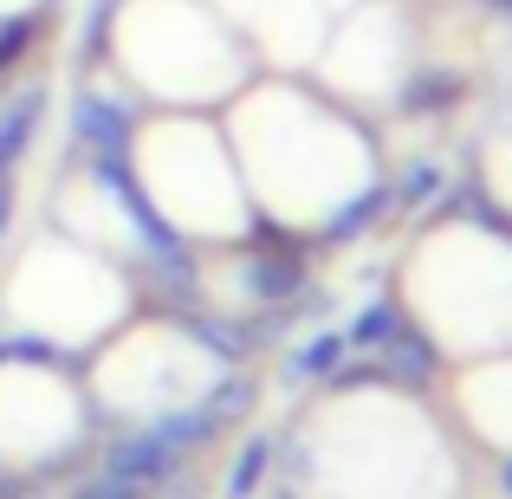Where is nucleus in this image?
<instances>
[{"label": "nucleus", "mask_w": 512, "mask_h": 499, "mask_svg": "<svg viewBox=\"0 0 512 499\" xmlns=\"http://www.w3.org/2000/svg\"><path fill=\"white\" fill-rule=\"evenodd\" d=\"M234 299L247 312H292L312 292V247H273V240H234Z\"/></svg>", "instance_id": "f257e3e1"}, {"label": "nucleus", "mask_w": 512, "mask_h": 499, "mask_svg": "<svg viewBox=\"0 0 512 499\" xmlns=\"http://www.w3.org/2000/svg\"><path fill=\"white\" fill-rule=\"evenodd\" d=\"M143 137V104L124 91L104 85H78L72 91V117H65V163H85V156H124Z\"/></svg>", "instance_id": "f03ea898"}, {"label": "nucleus", "mask_w": 512, "mask_h": 499, "mask_svg": "<svg viewBox=\"0 0 512 499\" xmlns=\"http://www.w3.org/2000/svg\"><path fill=\"white\" fill-rule=\"evenodd\" d=\"M376 363H383L389 389H402V396H428V389L441 383V370H448V344H441V337L415 318V305H409V318H402L396 337L376 350Z\"/></svg>", "instance_id": "7ed1b4c3"}, {"label": "nucleus", "mask_w": 512, "mask_h": 499, "mask_svg": "<svg viewBox=\"0 0 512 499\" xmlns=\"http://www.w3.org/2000/svg\"><path fill=\"white\" fill-rule=\"evenodd\" d=\"M188 467V454H175L163 435H156L150 422H137V428H117V435H104V474H117V480H130V487H143V493H156L163 480H175Z\"/></svg>", "instance_id": "20e7f679"}, {"label": "nucleus", "mask_w": 512, "mask_h": 499, "mask_svg": "<svg viewBox=\"0 0 512 499\" xmlns=\"http://www.w3.org/2000/svg\"><path fill=\"white\" fill-rule=\"evenodd\" d=\"M396 214V195H389V182L383 175H370V182H357L350 195H338L325 214H318V227H312V240L325 253H344V247H357V240H370L376 227Z\"/></svg>", "instance_id": "39448f33"}, {"label": "nucleus", "mask_w": 512, "mask_h": 499, "mask_svg": "<svg viewBox=\"0 0 512 499\" xmlns=\"http://www.w3.org/2000/svg\"><path fill=\"white\" fill-rule=\"evenodd\" d=\"M467 98H474V78H467L461 65H441V59H415L409 72L396 78V117H415V124L454 117Z\"/></svg>", "instance_id": "423d86ee"}, {"label": "nucleus", "mask_w": 512, "mask_h": 499, "mask_svg": "<svg viewBox=\"0 0 512 499\" xmlns=\"http://www.w3.org/2000/svg\"><path fill=\"white\" fill-rule=\"evenodd\" d=\"M46 111H52L46 78H20V85L0 98V188H13V175H20L26 150H33L39 124H46Z\"/></svg>", "instance_id": "0eeeda50"}, {"label": "nucleus", "mask_w": 512, "mask_h": 499, "mask_svg": "<svg viewBox=\"0 0 512 499\" xmlns=\"http://www.w3.org/2000/svg\"><path fill=\"white\" fill-rule=\"evenodd\" d=\"M52 13H59V0H33V7H7V13H0V85H13L20 65L46 52Z\"/></svg>", "instance_id": "6e6552de"}, {"label": "nucleus", "mask_w": 512, "mask_h": 499, "mask_svg": "<svg viewBox=\"0 0 512 499\" xmlns=\"http://www.w3.org/2000/svg\"><path fill=\"white\" fill-rule=\"evenodd\" d=\"M350 357L344 331H312L299 337V344L286 350V363H279V376H286V389H312V383H331V370Z\"/></svg>", "instance_id": "1a4fd4ad"}, {"label": "nucleus", "mask_w": 512, "mask_h": 499, "mask_svg": "<svg viewBox=\"0 0 512 499\" xmlns=\"http://www.w3.org/2000/svg\"><path fill=\"white\" fill-rule=\"evenodd\" d=\"M273 474H279V441L260 428V435H247V441L234 448V461H227V480H221V493H227V499H260V487H266Z\"/></svg>", "instance_id": "9d476101"}, {"label": "nucleus", "mask_w": 512, "mask_h": 499, "mask_svg": "<svg viewBox=\"0 0 512 499\" xmlns=\"http://www.w3.org/2000/svg\"><path fill=\"white\" fill-rule=\"evenodd\" d=\"M409 318V305H402V292H376L370 305H363L357 318L344 325V344H350V357H376V350L396 337V325Z\"/></svg>", "instance_id": "9b49d317"}, {"label": "nucleus", "mask_w": 512, "mask_h": 499, "mask_svg": "<svg viewBox=\"0 0 512 499\" xmlns=\"http://www.w3.org/2000/svg\"><path fill=\"white\" fill-rule=\"evenodd\" d=\"M201 402H208V415L214 422H247L253 415V402H260V376L247 370V363H240V370H221V376H208V383H201Z\"/></svg>", "instance_id": "f8f14e48"}, {"label": "nucleus", "mask_w": 512, "mask_h": 499, "mask_svg": "<svg viewBox=\"0 0 512 499\" xmlns=\"http://www.w3.org/2000/svg\"><path fill=\"white\" fill-rule=\"evenodd\" d=\"M441 188H448V163H441V156H415V163L396 169L389 195H396V214H428Z\"/></svg>", "instance_id": "ddd939ff"}, {"label": "nucleus", "mask_w": 512, "mask_h": 499, "mask_svg": "<svg viewBox=\"0 0 512 499\" xmlns=\"http://www.w3.org/2000/svg\"><path fill=\"white\" fill-rule=\"evenodd\" d=\"M65 499H150V493H143V487H130V480H117V474H104V467H98V474H85V480H78V487L65 493Z\"/></svg>", "instance_id": "4468645a"}, {"label": "nucleus", "mask_w": 512, "mask_h": 499, "mask_svg": "<svg viewBox=\"0 0 512 499\" xmlns=\"http://www.w3.org/2000/svg\"><path fill=\"white\" fill-rule=\"evenodd\" d=\"M33 493H39V487H33L26 474H13V461L0 454V499H33Z\"/></svg>", "instance_id": "2eb2a0df"}, {"label": "nucleus", "mask_w": 512, "mask_h": 499, "mask_svg": "<svg viewBox=\"0 0 512 499\" xmlns=\"http://www.w3.org/2000/svg\"><path fill=\"white\" fill-rule=\"evenodd\" d=\"M156 499H201V493H195V474L182 467L175 480H163V487H156Z\"/></svg>", "instance_id": "dca6fc26"}, {"label": "nucleus", "mask_w": 512, "mask_h": 499, "mask_svg": "<svg viewBox=\"0 0 512 499\" xmlns=\"http://www.w3.org/2000/svg\"><path fill=\"white\" fill-rule=\"evenodd\" d=\"M493 480H500V493H506V499H512V448H506V454H500V461H493Z\"/></svg>", "instance_id": "f3484780"}, {"label": "nucleus", "mask_w": 512, "mask_h": 499, "mask_svg": "<svg viewBox=\"0 0 512 499\" xmlns=\"http://www.w3.org/2000/svg\"><path fill=\"white\" fill-rule=\"evenodd\" d=\"M480 7H487L493 20H506V26H512V0H480Z\"/></svg>", "instance_id": "a211bd4d"}, {"label": "nucleus", "mask_w": 512, "mask_h": 499, "mask_svg": "<svg viewBox=\"0 0 512 499\" xmlns=\"http://www.w3.org/2000/svg\"><path fill=\"white\" fill-rule=\"evenodd\" d=\"M273 499H299V487H279V493H273Z\"/></svg>", "instance_id": "6ab92c4d"}, {"label": "nucleus", "mask_w": 512, "mask_h": 499, "mask_svg": "<svg viewBox=\"0 0 512 499\" xmlns=\"http://www.w3.org/2000/svg\"><path fill=\"white\" fill-rule=\"evenodd\" d=\"M117 7H130V0H117Z\"/></svg>", "instance_id": "aec40b11"}]
</instances>
